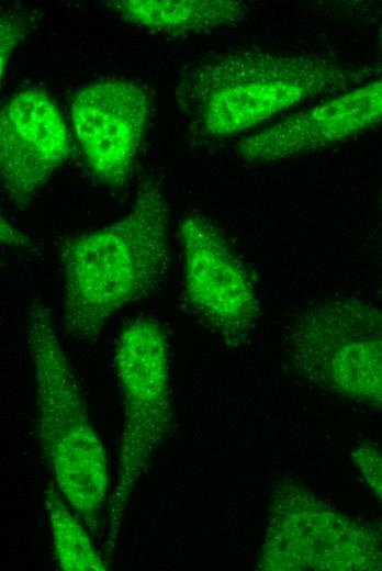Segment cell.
I'll return each instance as SVG.
<instances>
[{
  "label": "cell",
  "instance_id": "cell-2",
  "mask_svg": "<svg viewBox=\"0 0 382 571\" xmlns=\"http://www.w3.org/2000/svg\"><path fill=\"white\" fill-rule=\"evenodd\" d=\"M371 72L323 53L247 48L194 66L176 97L209 135L227 136L305 101L356 88Z\"/></svg>",
  "mask_w": 382,
  "mask_h": 571
},
{
  "label": "cell",
  "instance_id": "cell-17",
  "mask_svg": "<svg viewBox=\"0 0 382 571\" xmlns=\"http://www.w3.org/2000/svg\"><path fill=\"white\" fill-rule=\"evenodd\" d=\"M378 49L382 52V25L378 33V43H377Z\"/></svg>",
  "mask_w": 382,
  "mask_h": 571
},
{
  "label": "cell",
  "instance_id": "cell-11",
  "mask_svg": "<svg viewBox=\"0 0 382 571\" xmlns=\"http://www.w3.org/2000/svg\"><path fill=\"white\" fill-rule=\"evenodd\" d=\"M123 20L153 32L199 34L232 25L249 12L235 0H120L106 1Z\"/></svg>",
  "mask_w": 382,
  "mask_h": 571
},
{
  "label": "cell",
  "instance_id": "cell-3",
  "mask_svg": "<svg viewBox=\"0 0 382 571\" xmlns=\"http://www.w3.org/2000/svg\"><path fill=\"white\" fill-rule=\"evenodd\" d=\"M35 390V426L55 484L90 533L109 503L106 452L96 433L48 307L35 299L26 316Z\"/></svg>",
  "mask_w": 382,
  "mask_h": 571
},
{
  "label": "cell",
  "instance_id": "cell-1",
  "mask_svg": "<svg viewBox=\"0 0 382 571\" xmlns=\"http://www.w3.org/2000/svg\"><path fill=\"white\" fill-rule=\"evenodd\" d=\"M169 210L156 177L145 178L117 222L67 238L60 246V328L93 343L121 309L151 294L170 264Z\"/></svg>",
  "mask_w": 382,
  "mask_h": 571
},
{
  "label": "cell",
  "instance_id": "cell-6",
  "mask_svg": "<svg viewBox=\"0 0 382 571\" xmlns=\"http://www.w3.org/2000/svg\"><path fill=\"white\" fill-rule=\"evenodd\" d=\"M258 569L382 571V539L295 482L280 484Z\"/></svg>",
  "mask_w": 382,
  "mask_h": 571
},
{
  "label": "cell",
  "instance_id": "cell-10",
  "mask_svg": "<svg viewBox=\"0 0 382 571\" xmlns=\"http://www.w3.org/2000/svg\"><path fill=\"white\" fill-rule=\"evenodd\" d=\"M382 123V78L326 98L243 139L237 152L273 163L337 144Z\"/></svg>",
  "mask_w": 382,
  "mask_h": 571
},
{
  "label": "cell",
  "instance_id": "cell-13",
  "mask_svg": "<svg viewBox=\"0 0 382 571\" xmlns=\"http://www.w3.org/2000/svg\"><path fill=\"white\" fill-rule=\"evenodd\" d=\"M351 461L369 490L382 503V451L369 441L357 444Z\"/></svg>",
  "mask_w": 382,
  "mask_h": 571
},
{
  "label": "cell",
  "instance_id": "cell-12",
  "mask_svg": "<svg viewBox=\"0 0 382 571\" xmlns=\"http://www.w3.org/2000/svg\"><path fill=\"white\" fill-rule=\"evenodd\" d=\"M44 504L58 569L108 570V563L93 545L89 529L72 511L56 484L50 483L46 488Z\"/></svg>",
  "mask_w": 382,
  "mask_h": 571
},
{
  "label": "cell",
  "instance_id": "cell-15",
  "mask_svg": "<svg viewBox=\"0 0 382 571\" xmlns=\"http://www.w3.org/2000/svg\"><path fill=\"white\" fill-rule=\"evenodd\" d=\"M377 206L378 216L375 224L369 235L368 242L370 244V250L372 251L377 264L382 271V180L379 187Z\"/></svg>",
  "mask_w": 382,
  "mask_h": 571
},
{
  "label": "cell",
  "instance_id": "cell-4",
  "mask_svg": "<svg viewBox=\"0 0 382 571\" xmlns=\"http://www.w3.org/2000/svg\"><path fill=\"white\" fill-rule=\"evenodd\" d=\"M284 355L302 381L382 407V306L345 294L316 299L290 322Z\"/></svg>",
  "mask_w": 382,
  "mask_h": 571
},
{
  "label": "cell",
  "instance_id": "cell-8",
  "mask_svg": "<svg viewBox=\"0 0 382 571\" xmlns=\"http://www.w3.org/2000/svg\"><path fill=\"white\" fill-rule=\"evenodd\" d=\"M148 112L145 89L127 80L98 81L74 97L71 122L77 139L103 184L116 188L130 178Z\"/></svg>",
  "mask_w": 382,
  "mask_h": 571
},
{
  "label": "cell",
  "instance_id": "cell-7",
  "mask_svg": "<svg viewBox=\"0 0 382 571\" xmlns=\"http://www.w3.org/2000/svg\"><path fill=\"white\" fill-rule=\"evenodd\" d=\"M179 237L189 307L225 345H245L261 314L246 267L217 226L201 214L181 221Z\"/></svg>",
  "mask_w": 382,
  "mask_h": 571
},
{
  "label": "cell",
  "instance_id": "cell-5",
  "mask_svg": "<svg viewBox=\"0 0 382 571\" xmlns=\"http://www.w3.org/2000/svg\"><path fill=\"white\" fill-rule=\"evenodd\" d=\"M114 369L123 393L124 425L115 486L108 503V555L131 496L172 421L169 347L161 325L139 317L117 339Z\"/></svg>",
  "mask_w": 382,
  "mask_h": 571
},
{
  "label": "cell",
  "instance_id": "cell-14",
  "mask_svg": "<svg viewBox=\"0 0 382 571\" xmlns=\"http://www.w3.org/2000/svg\"><path fill=\"white\" fill-rule=\"evenodd\" d=\"M24 27L20 21L12 15L4 14L1 18V79L4 75V69L10 58L12 51L16 43L22 37Z\"/></svg>",
  "mask_w": 382,
  "mask_h": 571
},
{
  "label": "cell",
  "instance_id": "cell-9",
  "mask_svg": "<svg viewBox=\"0 0 382 571\" xmlns=\"http://www.w3.org/2000/svg\"><path fill=\"white\" fill-rule=\"evenodd\" d=\"M69 154L63 117L44 91H20L2 108L0 173L13 203L27 204Z\"/></svg>",
  "mask_w": 382,
  "mask_h": 571
},
{
  "label": "cell",
  "instance_id": "cell-16",
  "mask_svg": "<svg viewBox=\"0 0 382 571\" xmlns=\"http://www.w3.org/2000/svg\"><path fill=\"white\" fill-rule=\"evenodd\" d=\"M1 237L2 242L7 244H13L16 242H21V235L19 233L13 232V227L10 226L8 223L3 222V219H1Z\"/></svg>",
  "mask_w": 382,
  "mask_h": 571
}]
</instances>
